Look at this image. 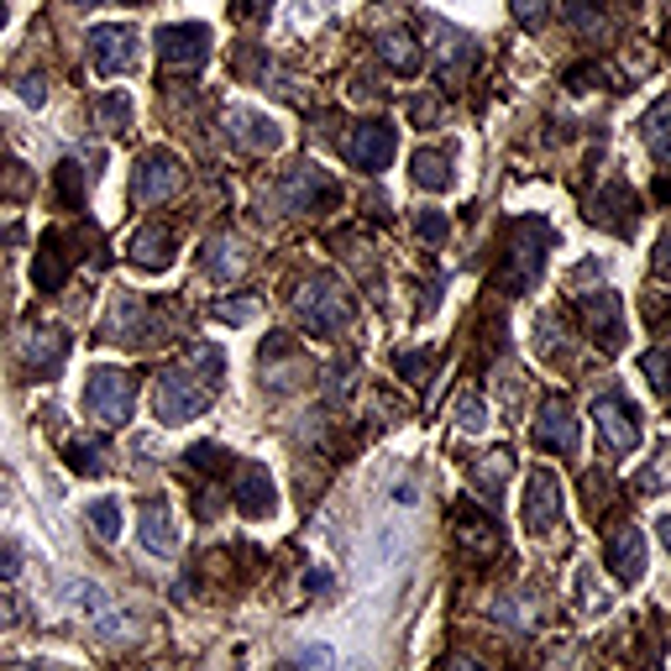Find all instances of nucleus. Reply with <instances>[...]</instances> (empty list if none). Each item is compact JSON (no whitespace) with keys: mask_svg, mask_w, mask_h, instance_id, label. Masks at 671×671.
Here are the masks:
<instances>
[{"mask_svg":"<svg viewBox=\"0 0 671 671\" xmlns=\"http://www.w3.org/2000/svg\"><path fill=\"white\" fill-rule=\"evenodd\" d=\"M220 373H226V352H220V346H194L190 362L163 367L158 399H152V405H158V420H163V425H190V420H200L205 409L216 405Z\"/></svg>","mask_w":671,"mask_h":671,"instance_id":"1","label":"nucleus"},{"mask_svg":"<svg viewBox=\"0 0 671 671\" xmlns=\"http://www.w3.org/2000/svg\"><path fill=\"white\" fill-rule=\"evenodd\" d=\"M556 241L551 220L541 216H514L503 226V268H499V284L503 294H530L541 284V268H546V247Z\"/></svg>","mask_w":671,"mask_h":671,"instance_id":"2","label":"nucleus"},{"mask_svg":"<svg viewBox=\"0 0 671 671\" xmlns=\"http://www.w3.org/2000/svg\"><path fill=\"white\" fill-rule=\"evenodd\" d=\"M294 326L310 336H336L352 326V299L346 288L336 284L331 273H315L305 284L294 288Z\"/></svg>","mask_w":671,"mask_h":671,"instance_id":"3","label":"nucleus"},{"mask_svg":"<svg viewBox=\"0 0 671 671\" xmlns=\"http://www.w3.org/2000/svg\"><path fill=\"white\" fill-rule=\"evenodd\" d=\"M137 405V378L121 373V367H95L90 384H84V409L95 414L100 425H126Z\"/></svg>","mask_w":671,"mask_h":671,"instance_id":"4","label":"nucleus"},{"mask_svg":"<svg viewBox=\"0 0 671 671\" xmlns=\"http://www.w3.org/2000/svg\"><path fill=\"white\" fill-rule=\"evenodd\" d=\"M336 200H341L336 179L315 163H294L278 179V211H288V216H310V211H326Z\"/></svg>","mask_w":671,"mask_h":671,"instance_id":"5","label":"nucleus"},{"mask_svg":"<svg viewBox=\"0 0 671 671\" xmlns=\"http://www.w3.org/2000/svg\"><path fill=\"white\" fill-rule=\"evenodd\" d=\"M211 26L200 22H173V26H158V58H163L168 73H194L205 58H211Z\"/></svg>","mask_w":671,"mask_h":671,"instance_id":"6","label":"nucleus"},{"mask_svg":"<svg viewBox=\"0 0 671 671\" xmlns=\"http://www.w3.org/2000/svg\"><path fill=\"white\" fill-rule=\"evenodd\" d=\"M394 147H399V132H394V121L373 116V121H357L352 132H346V158L352 168L362 173H384L394 163Z\"/></svg>","mask_w":671,"mask_h":671,"instance_id":"7","label":"nucleus"},{"mask_svg":"<svg viewBox=\"0 0 671 671\" xmlns=\"http://www.w3.org/2000/svg\"><path fill=\"white\" fill-rule=\"evenodd\" d=\"M593 420H599L603 446L614 456H629L640 446V409L629 405L624 394H599V399H593Z\"/></svg>","mask_w":671,"mask_h":671,"instance_id":"8","label":"nucleus"},{"mask_svg":"<svg viewBox=\"0 0 671 671\" xmlns=\"http://www.w3.org/2000/svg\"><path fill=\"white\" fill-rule=\"evenodd\" d=\"M184 190V163L173 158V152H147L143 163L132 168V200L137 205H163L168 194H179Z\"/></svg>","mask_w":671,"mask_h":671,"instance_id":"9","label":"nucleus"},{"mask_svg":"<svg viewBox=\"0 0 671 671\" xmlns=\"http://www.w3.org/2000/svg\"><path fill=\"white\" fill-rule=\"evenodd\" d=\"M582 326L593 336V346H599L603 357H614L624 346V305L614 288H593V294H582Z\"/></svg>","mask_w":671,"mask_h":671,"instance_id":"10","label":"nucleus"},{"mask_svg":"<svg viewBox=\"0 0 671 671\" xmlns=\"http://www.w3.org/2000/svg\"><path fill=\"white\" fill-rule=\"evenodd\" d=\"M535 446H546V452L556 456H572L577 446V409L572 399H561V394H546L541 399V409H535Z\"/></svg>","mask_w":671,"mask_h":671,"instance_id":"11","label":"nucleus"},{"mask_svg":"<svg viewBox=\"0 0 671 671\" xmlns=\"http://www.w3.org/2000/svg\"><path fill=\"white\" fill-rule=\"evenodd\" d=\"M90 64H95L100 79H111V73H126L137 64V32L132 26H90Z\"/></svg>","mask_w":671,"mask_h":671,"instance_id":"12","label":"nucleus"},{"mask_svg":"<svg viewBox=\"0 0 671 671\" xmlns=\"http://www.w3.org/2000/svg\"><path fill=\"white\" fill-rule=\"evenodd\" d=\"M588 220L593 226H603V231H614V237H629L635 231V220H640V200H635V190L629 184H603L593 200H588Z\"/></svg>","mask_w":671,"mask_h":671,"instance_id":"13","label":"nucleus"},{"mask_svg":"<svg viewBox=\"0 0 671 671\" xmlns=\"http://www.w3.org/2000/svg\"><path fill=\"white\" fill-rule=\"evenodd\" d=\"M556 520H561V482H556V473L541 467L525 482V530L546 535V530H556Z\"/></svg>","mask_w":671,"mask_h":671,"instance_id":"14","label":"nucleus"},{"mask_svg":"<svg viewBox=\"0 0 671 671\" xmlns=\"http://www.w3.org/2000/svg\"><path fill=\"white\" fill-rule=\"evenodd\" d=\"M425 32L435 37V43H431L435 73H441L446 84H456L462 73L473 69V37H467V32H456V26H446V22H425Z\"/></svg>","mask_w":671,"mask_h":671,"instance_id":"15","label":"nucleus"},{"mask_svg":"<svg viewBox=\"0 0 671 671\" xmlns=\"http://www.w3.org/2000/svg\"><path fill=\"white\" fill-rule=\"evenodd\" d=\"M237 509L247 520H268L278 509V488H273V473L263 462H247L237 473Z\"/></svg>","mask_w":671,"mask_h":671,"instance_id":"16","label":"nucleus"},{"mask_svg":"<svg viewBox=\"0 0 671 671\" xmlns=\"http://www.w3.org/2000/svg\"><path fill=\"white\" fill-rule=\"evenodd\" d=\"M226 121H231V143L241 152H278L284 147V126L263 111H231Z\"/></svg>","mask_w":671,"mask_h":671,"instance_id":"17","label":"nucleus"},{"mask_svg":"<svg viewBox=\"0 0 671 671\" xmlns=\"http://www.w3.org/2000/svg\"><path fill=\"white\" fill-rule=\"evenodd\" d=\"M69 241L64 231H43V247H37V263H32V284L43 288V294H58V288L69 284Z\"/></svg>","mask_w":671,"mask_h":671,"instance_id":"18","label":"nucleus"},{"mask_svg":"<svg viewBox=\"0 0 671 671\" xmlns=\"http://www.w3.org/2000/svg\"><path fill=\"white\" fill-rule=\"evenodd\" d=\"M452 530H456V541L467 546L473 556H493L503 546V535H499V525L482 514L478 503H456V514H452Z\"/></svg>","mask_w":671,"mask_h":671,"instance_id":"19","label":"nucleus"},{"mask_svg":"<svg viewBox=\"0 0 671 671\" xmlns=\"http://www.w3.org/2000/svg\"><path fill=\"white\" fill-rule=\"evenodd\" d=\"M100 341H152V326H147V310L137 294H121L105 326H100Z\"/></svg>","mask_w":671,"mask_h":671,"instance_id":"20","label":"nucleus"},{"mask_svg":"<svg viewBox=\"0 0 671 671\" xmlns=\"http://www.w3.org/2000/svg\"><path fill=\"white\" fill-rule=\"evenodd\" d=\"M137 535H143V546L152 556H173L179 546V530H173V509L163 499H147L143 503V520H137Z\"/></svg>","mask_w":671,"mask_h":671,"instance_id":"21","label":"nucleus"},{"mask_svg":"<svg viewBox=\"0 0 671 671\" xmlns=\"http://www.w3.org/2000/svg\"><path fill=\"white\" fill-rule=\"evenodd\" d=\"M173 247H179V237L168 231V226H147V231H137L132 237V263L137 268H147V273H163L168 263H173Z\"/></svg>","mask_w":671,"mask_h":671,"instance_id":"22","label":"nucleus"},{"mask_svg":"<svg viewBox=\"0 0 671 671\" xmlns=\"http://www.w3.org/2000/svg\"><path fill=\"white\" fill-rule=\"evenodd\" d=\"M69 603H73V614H84V619L100 624V635H121V614L111 609V599H105V588H100V582H73Z\"/></svg>","mask_w":671,"mask_h":671,"instance_id":"23","label":"nucleus"},{"mask_svg":"<svg viewBox=\"0 0 671 671\" xmlns=\"http://www.w3.org/2000/svg\"><path fill=\"white\" fill-rule=\"evenodd\" d=\"M247 263H252V252H247L237 237H226V231H220V237L205 241V273L220 278V284H226V278H241Z\"/></svg>","mask_w":671,"mask_h":671,"instance_id":"24","label":"nucleus"},{"mask_svg":"<svg viewBox=\"0 0 671 671\" xmlns=\"http://www.w3.org/2000/svg\"><path fill=\"white\" fill-rule=\"evenodd\" d=\"M609 572L619 582H640L646 577V541H640V530H619L609 541Z\"/></svg>","mask_w":671,"mask_h":671,"instance_id":"25","label":"nucleus"},{"mask_svg":"<svg viewBox=\"0 0 671 671\" xmlns=\"http://www.w3.org/2000/svg\"><path fill=\"white\" fill-rule=\"evenodd\" d=\"M409 179H414L420 190L446 194L452 190V152H441V147H414V158H409Z\"/></svg>","mask_w":671,"mask_h":671,"instance_id":"26","label":"nucleus"},{"mask_svg":"<svg viewBox=\"0 0 671 671\" xmlns=\"http://www.w3.org/2000/svg\"><path fill=\"white\" fill-rule=\"evenodd\" d=\"M22 352H26V362H32V367H43V373H58V367H64V357H69V336L64 331H37V326H32V331L22 336Z\"/></svg>","mask_w":671,"mask_h":671,"instance_id":"27","label":"nucleus"},{"mask_svg":"<svg viewBox=\"0 0 671 671\" xmlns=\"http://www.w3.org/2000/svg\"><path fill=\"white\" fill-rule=\"evenodd\" d=\"M378 64L394 73H420V64H425V48L409 37V32H384L378 37Z\"/></svg>","mask_w":671,"mask_h":671,"instance_id":"28","label":"nucleus"},{"mask_svg":"<svg viewBox=\"0 0 671 671\" xmlns=\"http://www.w3.org/2000/svg\"><path fill=\"white\" fill-rule=\"evenodd\" d=\"M509 473H514V456L509 452H488V456H478V467H473V482H478V493H499L503 482H509Z\"/></svg>","mask_w":671,"mask_h":671,"instance_id":"29","label":"nucleus"},{"mask_svg":"<svg viewBox=\"0 0 671 671\" xmlns=\"http://www.w3.org/2000/svg\"><path fill=\"white\" fill-rule=\"evenodd\" d=\"M69 467L79 473V478H100V473H105V446H95V441H73Z\"/></svg>","mask_w":671,"mask_h":671,"instance_id":"30","label":"nucleus"},{"mask_svg":"<svg viewBox=\"0 0 671 671\" xmlns=\"http://www.w3.org/2000/svg\"><path fill=\"white\" fill-rule=\"evenodd\" d=\"M567 16H572L577 32H588V37H609V16L599 11V0H572V5H567Z\"/></svg>","mask_w":671,"mask_h":671,"instance_id":"31","label":"nucleus"},{"mask_svg":"<svg viewBox=\"0 0 671 671\" xmlns=\"http://www.w3.org/2000/svg\"><path fill=\"white\" fill-rule=\"evenodd\" d=\"M190 467H194V473H211V478H220V473L231 467V452H226V446H216V441H200V446H190Z\"/></svg>","mask_w":671,"mask_h":671,"instance_id":"32","label":"nucleus"},{"mask_svg":"<svg viewBox=\"0 0 671 671\" xmlns=\"http://www.w3.org/2000/svg\"><path fill=\"white\" fill-rule=\"evenodd\" d=\"M646 147L656 158H667L671 152V105H656L646 116Z\"/></svg>","mask_w":671,"mask_h":671,"instance_id":"33","label":"nucleus"},{"mask_svg":"<svg viewBox=\"0 0 671 671\" xmlns=\"http://www.w3.org/2000/svg\"><path fill=\"white\" fill-rule=\"evenodd\" d=\"M84 514H90V525H95L100 541H116L121 535V503L116 499H95Z\"/></svg>","mask_w":671,"mask_h":671,"instance_id":"34","label":"nucleus"},{"mask_svg":"<svg viewBox=\"0 0 671 671\" xmlns=\"http://www.w3.org/2000/svg\"><path fill=\"white\" fill-rule=\"evenodd\" d=\"M95 121L105 132H126V121H132V100L126 95H100L95 100Z\"/></svg>","mask_w":671,"mask_h":671,"instance_id":"35","label":"nucleus"},{"mask_svg":"<svg viewBox=\"0 0 671 671\" xmlns=\"http://www.w3.org/2000/svg\"><path fill=\"white\" fill-rule=\"evenodd\" d=\"M640 373L650 378V388H656L661 399H671V352H646V357H640Z\"/></svg>","mask_w":671,"mask_h":671,"instance_id":"36","label":"nucleus"},{"mask_svg":"<svg viewBox=\"0 0 671 671\" xmlns=\"http://www.w3.org/2000/svg\"><path fill=\"white\" fill-rule=\"evenodd\" d=\"M509 11H514V22L525 26V32H541V26L551 22V0H509Z\"/></svg>","mask_w":671,"mask_h":671,"instance_id":"37","label":"nucleus"},{"mask_svg":"<svg viewBox=\"0 0 671 671\" xmlns=\"http://www.w3.org/2000/svg\"><path fill=\"white\" fill-rule=\"evenodd\" d=\"M452 414H456V425H462V431H482V425H488V409H482L478 394H456Z\"/></svg>","mask_w":671,"mask_h":671,"instance_id":"38","label":"nucleus"},{"mask_svg":"<svg viewBox=\"0 0 671 671\" xmlns=\"http://www.w3.org/2000/svg\"><path fill=\"white\" fill-rule=\"evenodd\" d=\"M211 315L226 320V326H247V320L258 315V299H252V294H241V299H220V305H211Z\"/></svg>","mask_w":671,"mask_h":671,"instance_id":"39","label":"nucleus"},{"mask_svg":"<svg viewBox=\"0 0 671 671\" xmlns=\"http://www.w3.org/2000/svg\"><path fill=\"white\" fill-rule=\"evenodd\" d=\"M58 190L69 205H84V168L79 163H58Z\"/></svg>","mask_w":671,"mask_h":671,"instance_id":"40","label":"nucleus"},{"mask_svg":"<svg viewBox=\"0 0 671 671\" xmlns=\"http://www.w3.org/2000/svg\"><path fill=\"white\" fill-rule=\"evenodd\" d=\"M414 231H420V241H446V231H452V220L441 216V211H420V216H414Z\"/></svg>","mask_w":671,"mask_h":671,"instance_id":"41","label":"nucleus"},{"mask_svg":"<svg viewBox=\"0 0 671 671\" xmlns=\"http://www.w3.org/2000/svg\"><path fill=\"white\" fill-rule=\"evenodd\" d=\"M32 190V173L22 163H0V194H26Z\"/></svg>","mask_w":671,"mask_h":671,"instance_id":"42","label":"nucleus"},{"mask_svg":"<svg viewBox=\"0 0 671 671\" xmlns=\"http://www.w3.org/2000/svg\"><path fill=\"white\" fill-rule=\"evenodd\" d=\"M603 79H609V73H603L599 64H577V69L567 73V90H599Z\"/></svg>","mask_w":671,"mask_h":671,"instance_id":"43","label":"nucleus"},{"mask_svg":"<svg viewBox=\"0 0 671 671\" xmlns=\"http://www.w3.org/2000/svg\"><path fill=\"white\" fill-rule=\"evenodd\" d=\"M394 367L405 373L409 384H420V378L431 373V357H414V352H399V357H394Z\"/></svg>","mask_w":671,"mask_h":671,"instance_id":"44","label":"nucleus"},{"mask_svg":"<svg viewBox=\"0 0 671 671\" xmlns=\"http://www.w3.org/2000/svg\"><path fill=\"white\" fill-rule=\"evenodd\" d=\"M16 95H22L26 105H43V100H48V84H43V73H26L22 84H16Z\"/></svg>","mask_w":671,"mask_h":671,"instance_id":"45","label":"nucleus"},{"mask_svg":"<svg viewBox=\"0 0 671 671\" xmlns=\"http://www.w3.org/2000/svg\"><path fill=\"white\" fill-rule=\"evenodd\" d=\"M409 116H414V121H420V126H425V121H435V116H441V100H435V95H425V100L414 95V100H409Z\"/></svg>","mask_w":671,"mask_h":671,"instance_id":"46","label":"nucleus"},{"mask_svg":"<svg viewBox=\"0 0 671 671\" xmlns=\"http://www.w3.org/2000/svg\"><path fill=\"white\" fill-rule=\"evenodd\" d=\"M650 268H656V278H671V231L656 241V258H650Z\"/></svg>","mask_w":671,"mask_h":671,"instance_id":"47","label":"nucleus"},{"mask_svg":"<svg viewBox=\"0 0 671 671\" xmlns=\"http://www.w3.org/2000/svg\"><path fill=\"white\" fill-rule=\"evenodd\" d=\"M646 315H650V326H656V331H667V326H671V310H667V299H661V294H656V299H646Z\"/></svg>","mask_w":671,"mask_h":671,"instance_id":"48","label":"nucleus"},{"mask_svg":"<svg viewBox=\"0 0 671 671\" xmlns=\"http://www.w3.org/2000/svg\"><path fill=\"white\" fill-rule=\"evenodd\" d=\"M268 5H273V0H241L237 11L247 16V22H263V16H268Z\"/></svg>","mask_w":671,"mask_h":671,"instance_id":"49","label":"nucleus"},{"mask_svg":"<svg viewBox=\"0 0 671 671\" xmlns=\"http://www.w3.org/2000/svg\"><path fill=\"white\" fill-rule=\"evenodd\" d=\"M294 661H310V667H326V661H331V650L310 646V650H299V656H294Z\"/></svg>","mask_w":671,"mask_h":671,"instance_id":"50","label":"nucleus"},{"mask_svg":"<svg viewBox=\"0 0 671 671\" xmlns=\"http://www.w3.org/2000/svg\"><path fill=\"white\" fill-rule=\"evenodd\" d=\"M11 624H16V609H11V599L0 593V629H11Z\"/></svg>","mask_w":671,"mask_h":671,"instance_id":"51","label":"nucleus"},{"mask_svg":"<svg viewBox=\"0 0 671 671\" xmlns=\"http://www.w3.org/2000/svg\"><path fill=\"white\" fill-rule=\"evenodd\" d=\"M656 200H661V205H671V173H661V179H656Z\"/></svg>","mask_w":671,"mask_h":671,"instance_id":"52","label":"nucleus"},{"mask_svg":"<svg viewBox=\"0 0 671 671\" xmlns=\"http://www.w3.org/2000/svg\"><path fill=\"white\" fill-rule=\"evenodd\" d=\"M661 541H667V551H671V514L661 520Z\"/></svg>","mask_w":671,"mask_h":671,"instance_id":"53","label":"nucleus"},{"mask_svg":"<svg viewBox=\"0 0 671 671\" xmlns=\"http://www.w3.org/2000/svg\"><path fill=\"white\" fill-rule=\"evenodd\" d=\"M661 48H667V53H671V22H667V32H661Z\"/></svg>","mask_w":671,"mask_h":671,"instance_id":"54","label":"nucleus"},{"mask_svg":"<svg viewBox=\"0 0 671 671\" xmlns=\"http://www.w3.org/2000/svg\"><path fill=\"white\" fill-rule=\"evenodd\" d=\"M79 5H100V0H79Z\"/></svg>","mask_w":671,"mask_h":671,"instance_id":"55","label":"nucleus"},{"mask_svg":"<svg viewBox=\"0 0 671 671\" xmlns=\"http://www.w3.org/2000/svg\"><path fill=\"white\" fill-rule=\"evenodd\" d=\"M0 22H5V5H0Z\"/></svg>","mask_w":671,"mask_h":671,"instance_id":"56","label":"nucleus"}]
</instances>
